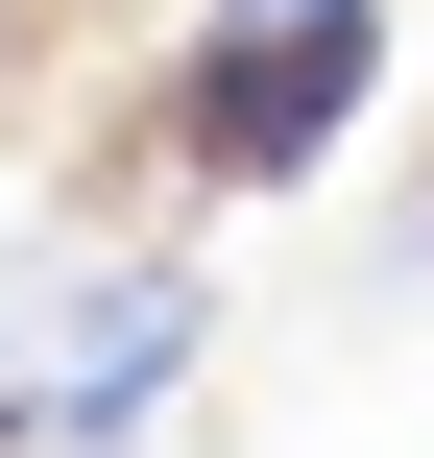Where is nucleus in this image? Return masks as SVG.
<instances>
[{
  "label": "nucleus",
  "instance_id": "obj_1",
  "mask_svg": "<svg viewBox=\"0 0 434 458\" xmlns=\"http://www.w3.org/2000/svg\"><path fill=\"white\" fill-rule=\"evenodd\" d=\"M362 97H387V0H193V169L217 193H290Z\"/></svg>",
  "mask_w": 434,
  "mask_h": 458
},
{
  "label": "nucleus",
  "instance_id": "obj_2",
  "mask_svg": "<svg viewBox=\"0 0 434 458\" xmlns=\"http://www.w3.org/2000/svg\"><path fill=\"white\" fill-rule=\"evenodd\" d=\"M193 338H217V266H193V242L97 266V290H72V338L0 386V458H145V435H169V386H193Z\"/></svg>",
  "mask_w": 434,
  "mask_h": 458
},
{
  "label": "nucleus",
  "instance_id": "obj_3",
  "mask_svg": "<svg viewBox=\"0 0 434 458\" xmlns=\"http://www.w3.org/2000/svg\"><path fill=\"white\" fill-rule=\"evenodd\" d=\"M0 266H24V217H0Z\"/></svg>",
  "mask_w": 434,
  "mask_h": 458
},
{
  "label": "nucleus",
  "instance_id": "obj_4",
  "mask_svg": "<svg viewBox=\"0 0 434 458\" xmlns=\"http://www.w3.org/2000/svg\"><path fill=\"white\" fill-rule=\"evenodd\" d=\"M411 242H434V217H411Z\"/></svg>",
  "mask_w": 434,
  "mask_h": 458
}]
</instances>
